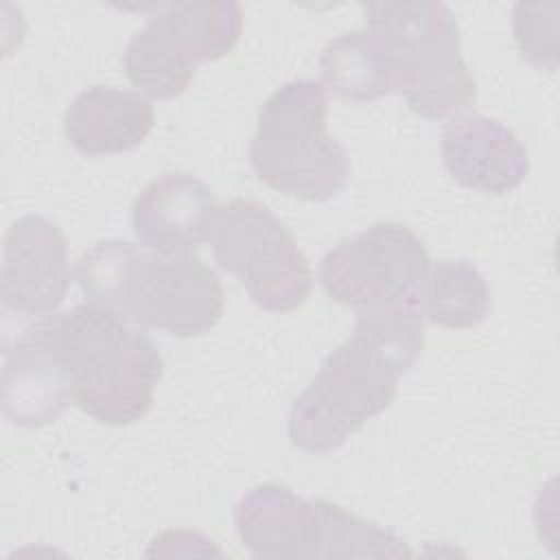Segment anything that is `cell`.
Listing matches in <instances>:
<instances>
[{"label":"cell","mask_w":560,"mask_h":560,"mask_svg":"<svg viewBox=\"0 0 560 560\" xmlns=\"http://www.w3.org/2000/svg\"><path fill=\"white\" fill-rule=\"evenodd\" d=\"M74 276L88 302L175 337L210 332L225 308L219 276L192 252L166 254L109 238L79 258Z\"/></svg>","instance_id":"cell-2"},{"label":"cell","mask_w":560,"mask_h":560,"mask_svg":"<svg viewBox=\"0 0 560 560\" xmlns=\"http://www.w3.org/2000/svg\"><path fill=\"white\" fill-rule=\"evenodd\" d=\"M368 28L383 46L392 92L429 120H455L477 101V83L459 52V26L444 2H368Z\"/></svg>","instance_id":"cell-4"},{"label":"cell","mask_w":560,"mask_h":560,"mask_svg":"<svg viewBox=\"0 0 560 560\" xmlns=\"http://www.w3.org/2000/svg\"><path fill=\"white\" fill-rule=\"evenodd\" d=\"M326 90L313 79L289 81L265 101L249 144L260 182L300 201H328L346 188L350 160L326 133Z\"/></svg>","instance_id":"cell-5"},{"label":"cell","mask_w":560,"mask_h":560,"mask_svg":"<svg viewBox=\"0 0 560 560\" xmlns=\"http://www.w3.org/2000/svg\"><path fill=\"white\" fill-rule=\"evenodd\" d=\"M219 206L210 188L186 173H166L149 182L133 201L136 238L158 252H190L214 230Z\"/></svg>","instance_id":"cell-12"},{"label":"cell","mask_w":560,"mask_h":560,"mask_svg":"<svg viewBox=\"0 0 560 560\" xmlns=\"http://www.w3.org/2000/svg\"><path fill=\"white\" fill-rule=\"evenodd\" d=\"M70 402V376L35 322L4 348L2 413L15 427L39 429L55 422Z\"/></svg>","instance_id":"cell-13"},{"label":"cell","mask_w":560,"mask_h":560,"mask_svg":"<svg viewBox=\"0 0 560 560\" xmlns=\"http://www.w3.org/2000/svg\"><path fill=\"white\" fill-rule=\"evenodd\" d=\"M542 4H516L514 7V35L523 59L538 68H556V26L545 28Z\"/></svg>","instance_id":"cell-17"},{"label":"cell","mask_w":560,"mask_h":560,"mask_svg":"<svg viewBox=\"0 0 560 560\" xmlns=\"http://www.w3.org/2000/svg\"><path fill=\"white\" fill-rule=\"evenodd\" d=\"M63 363L74 405L101 424L140 420L153 402L164 361L153 339L120 313L79 304L37 322Z\"/></svg>","instance_id":"cell-3"},{"label":"cell","mask_w":560,"mask_h":560,"mask_svg":"<svg viewBox=\"0 0 560 560\" xmlns=\"http://www.w3.org/2000/svg\"><path fill=\"white\" fill-rule=\"evenodd\" d=\"M234 525L256 558H363L372 540L370 521L280 483L249 488L234 508Z\"/></svg>","instance_id":"cell-7"},{"label":"cell","mask_w":560,"mask_h":560,"mask_svg":"<svg viewBox=\"0 0 560 560\" xmlns=\"http://www.w3.org/2000/svg\"><path fill=\"white\" fill-rule=\"evenodd\" d=\"M2 304L22 315H50L70 289L68 241L42 214L15 219L4 234Z\"/></svg>","instance_id":"cell-10"},{"label":"cell","mask_w":560,"mask_h":560,"mask_svg":"<svg viewBox=\"0 0 560 560\" xmlns=\"http://www.w3.org/2000/svg\"><path fill=\"white\" fill-rule=\"evenodd\" d=\"M427 273L429 254L402 223H374L337 243L319 265L326 295L357 313L420 306Z\"/></svg>","instance_id":"cell-9"},{"label":"cell","mask_w":560,"mask_h":560,"mask_svg":"<svg viewBox=\"0 0 560 560\" xmlns=\"http://www.w3.org/2000/svg\"><path fill=\"white\" fill-rule=\"evenodd\" d=\"M440 151L457 184L486 195H505L529 173V153L521 138L479 114L451 120L442 131Z\"/></svg>","instance_id":"cell-11"},{"label":"cell","mask_w":560,"mask_h":560,"mask_svg":"<svg viewBox=\"0 0 560 560\" xmlns=\"http://www.w3.org/2000/svg\"><path fill=\"white\" fill-rule=\"evenodd\" d=\"M319 70L326 88L343 101L368 103L392 94L383 46L368 26L330 39L319 57Z\"/></svg>","instance_id":"cell-15"},{"label":"cell","mask_w":560,"mask_h":560,"mask_svg":"<svg viewBox=\"0 0 560 560\" xmlns=\"http://www.w3.org/2000/svg\"><path fill=\"white\" fill-rule=\"evenodd\" d=\"M217 265L234 276L262 311L300 308L313 289V271L289 228L256 199H232L212 230Z\"/></svg>","instance_id":"cell-8"},{"label":"cell","mask_w":560,"mask_h":560,"mask_svg":"<svg viewBox=\"0 0 560 560\" xmlns=\"http://www.w3.org/2000/svg\"><path fill=\"white\" fill-rule=\"evenodd\" d=\"M63 129L81 155H116L144 142L153 129V107L136 90L92 85L68 105Z\"/></svg>","instance_id":"cell-14"},{"label":"cell","mask_w":560,"mask_h":560,"mask_svg":"<svg viewBox=\"0 0 560 560\" xmlns=\"http://www.w3.org/2000/svg\"><path fill=\"white\" fill-rule=\"evenodd\" d=\"M420 306L431 324L464 330L490 315L492 300L483 273L472 262L446 258L429 267Z\"/></svg>","instance_id":"cell-16"},{"label":"cell","mask_w":560,"mask_h":560,"mask_svg":"<svg viewBox=\"0 0 560 560\" xmlns=\"http://www.w3.org/2000/svg\"><path fill=\"white\" fill-rule=\"evenodd\" d=\"M424 346L420 306L357 313L352 335L322 363L287 416L291 444L330 453L370 418L385 411Z\"/></svg>","instance_id":"cell-1"},{"label":"cell","mask_w":560,"mask_h":560,"mask_svg":"<svg viewBox=\"0 0 560 560\" xmlns=\"http://www.w3.org/2000/svg\"><path fill=\"white\" fill-rule=\"evenodd\" d=\"M243 33L232 0L158 4L122 52L127 79L140 94L168 101L186 92L199 63L225 57Z\"/></svg>","instance_id":"cell-6"}]
</instances>
